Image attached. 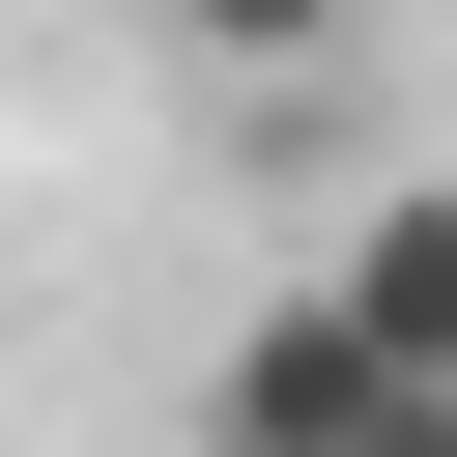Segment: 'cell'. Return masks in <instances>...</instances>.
<instances>
[{
	"label": "cell",
	"instance_id": "obj_1",
	"mask_svg": "<svg viewBox=\"0 0 457 457\" xmlns=\"http://www.w3.org/2000/svg\"><path fill=\"white\" fill-rule=\"evenodd\" d=\"M428 400H400V343L343 314V286H286V314H228L200 343V457H400Z\"/></svg>",
	"mask_w": 457,
	"mask_h": 457
},
{
	"label": "cell",
	"instance_id": "obj_3",
	"mask_svg": "<svg viewBox=\"0 0 457 457\" xmlns=\"http://www.w3.org/2000/svg\"><path fill=\"white\" fill-rule=\"evenodd\" d=\"M171 29H200V57H314L343 0H171Z\"/></svg>",
	"mask_w": 457,
	"mask_h": 457
},
{
	"label": "cell",
	"instance_id": "obj_2",
	"mask_svg": "<svg viewBox=\"0 0 457 457\" xmlns=\"http://www.w3.org/2000/svg\"><path fill=\"white\" fill-rule=\"evenodd\" d=\"M343 314L400 343V400H457V200H371L343 228Z\"/></svg>",
	"mask_w": 457,
	"mask_h": 457
},
{
	"label": "cell",
	"instance_id": "obj_4",
	"mask_svg": "<svg viewBox=\"0 0 457 457\" xmlns=\"http://www.w3.org/2000/svg\"><path fill=\"white\" fill-rule=\"evenodd\" d=\"M400 457H457V400H428V428H400Z\"/></svg>",
	"mask_w": 457,
	"mask_h": 457
}]
</instances>
